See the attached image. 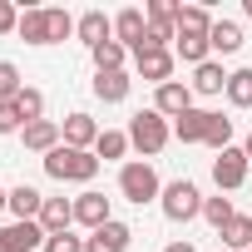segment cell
Segmentation results:
<instances>
[{
    "instance_id": "obj_1",
    "label": "cell",
    "mask_w": 252,
    "mask_h": 252,
    "mask_svg": "<svg viewBox=\"0 0 252 252\" xmlns=\"http://www.w3.org/2000/svg\"><path fill=\"white\" fill-rule=\"evenodd\" d=\"M40 163H45V173H50L55 183H89V178L99 173V158H94V149H69V144L50 149Z\"/></svg>"
},
{
    "instance_id": "obj_2",
    "label": "cell",
    "mask_w": 252,
    "mask_h": 252,
    "mask_svg": "<svg viewBox=\"0 0 252 252\" xmlns=\"http://www.w3.org/2000/svg\"><path fill=\"white\" fill-rule=\"evenodd\" d=\"M168 139H173V124H168L158 109H139V114L129 119V144H134L144 158H158V154L168 149Z\"/></svg>"
},
{
    "instance_id": "obj_3",
    "label": "cell",
    "mask_w": 252,
    "mask_h": 252,
    "mask_svg": "<svg viewBox=\"0 0 252 252\" xmlns=\"http://www.w3.org/2000/svg\"><path fill=\"white\" fill-rule=\"evenodd\" d=\"M119 193L129 198V203H158L163 198V183H158V168L149 163V158H134V163H124L119 168Z\"/></svg>"
},
{
    "instance_id": "obj_4",
    "label": "cell",
    "mask_w": 252,
    "mask_h": 252,
    "mask_svg": "<svg viewBox=\"0 0 252 252\" xmlns=\"http://www.w3.org/2000/svg\"><path fill=\"white\" fill-rule=\"evenodd\" d=\"M158 208H163V218H168V222H193V218H203V193H198V183L173 178V183H163Z\"/></svg>"
},
{
    "instance_id": "obj_5",
    "label": "cell",
    "mask_w": 252,
    "mask_h": 252,
    "mask_svg": "<svg viewBox=\"0 0 252 252\" xmlns=\"http://www.w3.org/2000/svg\"><path fill=\"white\" fill-rule=\"evenodd\" d=\"M247 154H242V144H232V149H222L218 158H213V183H218V193H232V188H242L247 183Z\"/></svg>"
},
{
    "instance_id": "obj_6",
    "label": "cell",
    "mask_w": 252,
    "mask_h": 252,
    "mask_svg": "<svg viewBox=\"0 0 252 252\" xmlns=\"http://www.w3.org/2000/svg\"><path fill=\"white\" fill-rule=\"evenodd\" d=\"M114 40H119L124 50H134V55H139V50L149 45V15H144L139 5L119 10V15H114Z\"/></svg>"
},
{
    "instance_id": "obj_7",
    "label": "cell",
    "mask_w": 252,
    "mask_h": 252,
    "mask_svg": "<svg viewBox=\"0 0 252 252\" xmlns=\"http://www.w3.org/2000/svg\"><path fill=\"white\" fill-rule=\"evenodd\" d=\"M74 222H79V227H89V232H99L104 222H114L109 198H104V193H94V188H84V193L74 198Z\"/></svg>"
},
{
    "instance_id": "obj_8",
    "label": "cell",
    "mask_w": 252,
    "mask_h": 252,
    "mask_svg": "<svg viewBox=\"0 0 252 252\" xmlns=\"http://www.w3.org/2000/svg\"><path fill=\"white\" fill-rule=\"evenodd\" d=\"M173 64H178V60H173V50H139V55H134V69H139V79H149L154 89L173 79Z\"/></svg>"
},
{
    "instance_id": "obj_9",
    "label": "cell",
    "mask_w": 252,
    "mask_h": 252,
    "mask_svg": "<svg viewBox=\"0 0 252 252\" xmlns=\"http://www.w3.org/2000/svg\"><path fill=\"white\" fill-rule=\"evenodd\" d=\"M129 242H134V227L114 218V222H104L99 232L84 237V252H129Z\"/></svg>"
},
{
    "instance_id": "obj_10",
    "label": "cell",
    "mask_w": 252,
    "mask_h": 252,
    "mask_svg": "<svg viewBox=\"0 0 252 252\" xmlns=\"http://www.w3.org/2000/svg\"><path fill=\"white\" fill-rule=\"evenodd\" d=\"M45 227L40 222H10V227H0V252H35L45 247Z\"/></svg>"
},
{
    "instance_id": "obj_11",
    "label": "cell",
    "mask_w": 252,
    "mask_h": 252,
    "mask_svg": "<svg viewBox=\"0 0 252 252\" xmlns=\"http://www.w3.org/2000/svg\"><path fill=\"white\" fill-rule=\"evenodd\" d=\"M154 109H158L163 119H178V114H188V109H193V89H188L183 79H168V84H158V89H154Z\"/></svg>"
},
{
    "instance_id": "obj_12",
    "label": "cell",
    "mask_w": 252,
    "mask_h": 252,
    "mask_svg": "<svg viewBox=\"0 0 252 252\" xmlns=\"http://www.w3.org/2000/svg\"><path fill=\"white\" fill-rule=\"evenodd\" d=\"M74 35H79L89 50H99L104 40H114V15H104V10H84L79 25H74Z\"/></svg>"
},
{
    "instance_id": "obj_13",
    "label": "cell",
    "mask_w": 252,
    "mask_h": 252,
    "mask_svg": "<svg viewBox=\"0 0 252 252\" xmlns=\"http://www.w3.org/2000/svg\"><path fill=\"white\" fill-rule=\"evenodd\" d=\"M60 134H64V144H69V149H94L104 129H99L89 114H69V119L60 124Z\"/></svg>"
},
{
    "instance_id": "obj_14",
    "label": "cell",
    "mask_w": 252,
    "mask_h": 252,
    "mask_svg": "<svg viewBox=\"0 0 252 252\" xmlns=\"http://www.w3.org/2000/svg\"><path fill=\"white\" fill-rule=\"evenodd\" d=\"M208 124H213V109H188L173 119V139L178 144H203L208 139Z\"/></svg>"
},
{
    "instance_id": "obj_15",
    "label": "cell",
    "mask_w": 252,
    "mask_h": 252,
    "mask_svg": "<svg viewBox=\"0 0 252 252\" xmlns=\"http://www.w3.org/2000/svg\"><path fill=\"white\" fill-rule=\"evenodd\" d=\"M20 139H25V149H30V154H50V149H60V144H64V134H60V124H55V119L25 124Z\"/></svg>"
},
{
    "instance_id": "obj_16",
    "label": "cell",
    "mask_w": 252,
    "mask_h": 252,
    "mask_svg": "<svg viewBox=\"0 0 252 252\" xmlns=\"http://www.w3.org/2000/svg\"><path fill=\"white\" fill-rule=\"evenodd\" d=\"M227 69H222V60H208V64H198L193 69V79H188V89L193 94H227Z\"/></svg>"
},
{
    "instance_id": "obj_17",
    "label": "cell",
    "mask_w": 252,
    "mask_h": 252,
    "mask_svg": "<svg viewBox=\"0 0 252 252\" xmlns=\"http://www.w3.org/2000/svg\"><path fill=\"white\" fill-rule=\"evenodd\" d=\"M35 222H40L50 237H55V232H69V227H74V203H69V198H45V208H40Z\"/></svg>"
},
{
    "instance_id": "obj_18",
    "label": "cell",
    "mask_w": 252,
    "mask_h": 252,
    "mask_svg": "<svg viewBox=\"0 0 252 252\" xmlns=\"http://www.w3.org/2000/svg\"><path fill=\"white\" fill-rule=\"evenodd\" d=\"M173 60H183V64H208L213 60V45H208V35H188V30H178V40H173Z\"/></svg>"
},
{
    "instance_id": "obj_19",
    "label": "cell",
    "mask_w": 252,
    "mask_h": 252,
    "mask_svg": "<svg viewBox=\"0 0 252 252\" xmlns=\"http://www.w3.org/2000/svg\"><path fill=\"white\" fill-rule=\"evenodd\" d=\"M129 89H134V79L124 74V69L94 74V99H104V104H124V99H129Z\"/></svg>"
},
{
    "instance_id": "obj_20",
    "label": "cell",
    "mask_w": 252,
    "mask_h": 252,
    "mask_svg": "<svg viewBox=\"0 0 252 252\" xmlns=\"http://www.w3.org/2000/svg\"><path fill=\"white\" fill-rule=\"evenodd\" d=\"M15 35H20L25 45H50V5H45V10H40V5H35V10H20V30H15Z\"/></svg>"
},
{
    "instance_id": "obj_21",
    "label": "cell",
    "mask_w": 252,
    "mask_h": 252,
    "mask_svg": "<svg viewBox=\"0 0 252 252\" xmlns=\"http://www.w3.org/2000/svg\"><path fill=\"white\" fill-rule=\"evenodd\" d=\"M40 208H45V193H40V188H30V183L10 188V213H15V222H35Z\"/></svg>"
},
{
    "instance_id": "obj_22",
    "label": "cell",
    "mask_w": 252,
    "mask_h": 252,
    "mask_svg": "<svg viewBox=\"0 0 252 252\" xmlns=\"http://www.w3.org/2000/svg\"><path fill=\"white\" fill-rule=\"evenodd\" d=\"M208 45H213V55H237V50H242V25H237V20H213Z\"/></svg>"
},
{
    "instance_id": "obj_23",
    "label": "cell",
    "mask_w": 252,
    "mask_h": 252,
    "mask_svg": "<svg viewBox=\"0 0 252 252\" xmlns=\"http://www.w3.org/2000/svg\"><path fill=\"white\" fill-rule=\"evenodd\" d=\"M134 144H129V129H104L99 134V144H94V158L99 163H114V158H124Z\"/></svg>"
},
{
    "instance_id": "obj_24",
    "label": "cell",
    "mask_w": 252,
    "mask_h": 252,
    "mask_svg": "<svg viewBox=\"0 0 252 252\" xmlns=\"http://www.w3.org/2000/svg\"><path fill=\"white\" fill-rule=\"evenodd\" d=\"M222 247H227V252H252V213H237V218L222 227Z\"/></svg>"
},
{
    "instance_id": "obj_25",
    "label": "cell",
    "mask_w": 252,
    "mask_h": 252,
    "mask_svg": "<svg viewBox=\"0 0 252 252\" xmlns=\"http://www.w3.org/2000/svg\"><path fill=\"white\" fill-rule=\"evenodd\" d=\"M178 30H188V35H213V10H208V5H178Z\"/></svg>"
},
{
    "instance_id": "obj_26",
    "label": "cell",
    "mask_w": 252,
    "mask_h": 252,
    "mask_svg": "<svg viewBox=\"0 0 252 252\" xmlns=\"http://www.w3.org/2000/svg\"><path fill=\"white\" fill-rule=\"evenodd\" d=\"M94 55V74H109V69H124V60H129V50H124L119 40H104L99 50H89Z\"/></svg>"
},
{
    "instance_id": "obj_27",
    "label": "cell",
    "mask_w": 252,
    "mask_h": 252,
    "mask_svg": "<svg viewBox=\"0 0 252 252\" xmlns=\"http://www.w3.org/2000/svg\"><path fill=\"white\" fill-rule=\"evenodd\" d=\"M10 104L20 109V119H25V124H40V119H45V94H40V89H30V84H25Z\"/></svg>"
},
{
    "instance_id": "obj_28",
    "label": "cell",
    "mask_w": 252,
    "mask_h": 252,
    "mask_svg": "<svg viewBox=\"0 0 252 252\" xmlns=\"http://www.w3.org/2000/svg\"><path fill=\"white\" fill-rule=\"evenodd\" d=\"M227 104H232V109H252V69H232V79H227Z\"/></svg>"
},
{
    "instance_id": "obj_29",
    "label": "cell",
    "mask_w": 252,
    "mask_h": 252,
    "mask_svg": "<svg viewBox=\"0 0 252 252\" xmlns=\"http://www.w3.org/2000/svg\"><path fill=\"white\" fill-rule=\"evenodd\" d=\"M203 218H208V222L222 232V227L237 218V208H232V198H222V193H218V198H203Z\"/></svg>"
},
{
    "instance_id": "obj_30",
    "label": "cell",
    "mask_w": 252,
    "mask_h": 252,
    "mask_svg": "<svg viewBox=\"0 0 252 252\" xmlns=\"http://www.w3.org/2000/svg\"><path fill=\"white\" fill-rule=\"evenodd\" d=\"M213 154H222V149H232V119H222V114H213V124H208V139H203Z\"/></svg>"
},
{
    "instance_id": "obj_31",
    "label": "cell",
    "mask_w": 252,
    "mask_h": 252,
    "mask_svg": "<svg viewBox=\"0 0 252 252\" xmlns=\"http://www.w3.org/2000/svg\"><path fill=\"white\" fill-rule=\"evenodd\" d=\"M74 25H79V20H74L69 10H60V5H50V45H64V40L74 35Z\"/></svg>"
},
{
    "instance_id": "obj_32",
    "label": "cell",
    "mask_w": 252,
    "mask_h": 252,
    "mask_svg": "<svg viewBox=\"0 0 252 252\" xmlns=\"http://www.w3.org/2000/svg\"><path fill=\"white\" fill-rule=\"evenodd\" d=\"M25 89V79H20V69L10 64V60H0V104H10L15 94Z\"/></svg>"
},
{
    "instance_id": "obj_33",
    "label": "cell",
    "mask_w": 252,
    "mask_h": 252,
    "mask_svg": "<svg viewBox=\"0 0 252 252\" xmlns=\"http://www.w3.org/2000/svg\"><path fill=\"white\" fill-rule=\"evenodd\" d=\"M45 252H84V237H74V232H55V237H45Z\"/></svg>"
},
{
    "instance_id": "obj_34",
    "label": "cell",
    "mask_w": 252,
    "mask_h": 252,
    "mask_svg": "<svg viewBox=\"0 0 252 252\" xmlns=\"http://www.w3.org/2000/svg\"><path fill=\"white\" fill-rule=\"evenodd\" d=\"M20 129H25L20 109H15V104H0V134H20Z\"/></svg>"
},
{
    "instance_id": "obj_35",
    "label": "cell",
    "mask_w": 252,
    "mask_h": 252,
    "mask_svg": "<svg viewBox=\"0 0 252 252\" xmlns=\"http://www.w3.org/2000/svg\"><path fill=\"white\" fill-rule=\"evenodd\" d=\"M15 30H20V10L10 0H0V35H15Z\"/></svg>"
},
{
    "instance_id": "obj_36",
    "label": "cell",
    "mask_w": 252,
    "mask_h": 252,
    "mask_svg": "<svg viewBox=\"0 0 252 252\" xmlns=\"http://www.w3.org/2000/svg\"><path fill=\"white\" fill-rule=\"evenodd\" d=\"M163 252H198V247H193V242H183V237H178V242H168V247H163Z\"/></svg>"
},
{
    "instance_id": "obj_37",
    "label": "cell",
    "mask_w": 252,
    "mask_h": 252,
    "mask_svg": "<svg viewBox=\"0 0 252 252\" xmlns=\"http://www.w3.org/2000/svg\"><path fill=\"white\" fill-rule=\"evenodd\" d=\"M0 213H10V188H0Z\"/></svg>"
},
{
    "instance_id": "obj_38",
    "label": "cell",
    "mask_w": 252,
    "mask_h": 252,
    "mask_svg": "<svg viewBox=\"0 0 252 252\" xmlns=\"http://www.w3.org/2000/svg\"><path fill=\"white\" fill-rule=\"evenodd\" d=\"M242 154H247V163H252V134H247V139H242Z\"/></svg>"
},
{
    "instance_id": "obj_39",
    "label": "cell",
    "mask_w": 252,
    "mask_h": 252,
    "mask_svg": "<svg viewBox=\"0 0 252 252\" xmlns=\"http://www.w3.org/2000/svg\"><path fill=\"white\" fill-rule=\"evenodd\" d=\"M242 15H247V20H252V0H242Z\"/></svg>"
}]
</instances>
